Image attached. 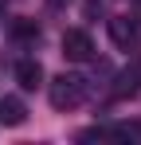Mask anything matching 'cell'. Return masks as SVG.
Listing matches in <instances>:
<instances>
[{
  "instance_id": "6da1fadb",
  "label": "cell",
  "mask_w": 141,
  "mask_h": 145,
  "mask_svg": "<svg viewBox=\"0 0 141 145\" xmlns=\"http://www.w3.org/2000/svg\"><path fill=\"white\" fill-rule=\"evenodd\" d=\"M47 98H51L55 110H74L86 98V78L82 74H55L47 82Z\"/></svg>"
},
{
  "instance_id": "7a4b0ae2",
  "label": "cell",
  "mask_w": 141,
  "mask_h": 145,
  "mask_svg": "<svg viewBox=\"0 0 141 145\" xmlns=\"http://www.w3.org/2000/svg\"><path fill=\"white\" fill-rule=\"evenodd\" d=\"M63 55H67L70 63H90L94 59V43L86 31H78V27H70V31H63Z\"/></svg>"
},
{
  "instance_id": "3957f363",
  "label": "cell",
  "mask_w": 141,
  "mask_h": 145,
  "mask_svg": "<svg viewBox=\"0 0 141 145\" xmlns=\"http://www.w3.org/2000/svg\"><path fill=\"white\" fill-rule=\"evenodd\" d=\"M110 39L118 47H133L137 43V20L133 16H110Z\"/></svg>"
},
{
  "instance_id": "277c9868",
  "label": "cell",
  "mask_w": 141,
  "mask_h": 145,
  "mask_svg": "<svg viewBox=\"0 0 141 145\" xmlns=\"http://www.w3.org/2000/svg\"><path fill=\"white\" fill-rule=\"evenodd\" d=\"M16 82H20L24 90L43 86V67H39V59H20V63H16Z\"/></svg>"
},
{
  "instance_id": "5b68a950",
  "label": "cell",
  "mask_w": 141,
  "mask_h": 145,
  "mask_svg": "<svg viewBox=\"0 0 141 145\" xmlns=\"http://www.w3.org/2000/svg\"><path fill=\"white\" fill-rule=\"evenodd\" d=\"M137 90H141V74L137 71H118L114 74V86H110L114 98H133Z\"/></svg>"
},
{
  "instance_id": "8992f818",
  "label": "cell",
  "mask_w": 141,
  "mask_h": 145,
  "mask_svg": "<svg viewBox=\"0 0 141 145\" xmlns=\"http://www.w3.org/2000/svg\"><path fill=\"white\" fill-rule=\"evenodd\" d=\"M27 121V110H24L20 98H0V125H24Z\"/></svg>"
},
{
  "instance_id": "52a82bcc",
  "label": "cell",
  "mask_w": 141,
  "mask_h": 145,
  "mask_svg": "<svg viewBox=\"0 0 141 145\" xmlns=\"http://www.w3.org/2000/svg\"><path fill=\"white\" fill-rule=\"evenodd\" d=\"M110 137H118V141H137L141 145V121H118L114 129H106Z\"/></svg>"
},
{
  "instance_id": "ba28073f",
  "label": "cell",
  "mask_w": 141,
  "mask_h": 145,
  "mask_svg": "<svg viewBox=\"0 0 141 145\" xmlns=\"http://www.w3.org/2000/svg\"><path fill=\"white\" fill-rule=\"evenodd\" d=\"M12 35H16V39H35V35H39V24H35V20H16V24H12Z\"/></svg>"
},
{
  "instance_id": "9c48e42d",
  "label": "cell",
  "mask_w": 141,
  "mask_h": 145,
  "mask_svg": "<svg viewBox=\"0 0 141 145\" xmlns=\"http://www.w3.org/2000/svg\"><path fill=\"white\" fill-rule=\"evenodd\" d=\"M86 16H90V20L102 16V0H86Z\"/></svg>"
},
{
  "instance_id": "30bf717a",
  "label": "cell",
  "mask_w": 141,
  "mask_h": 145,
  "mask_svg": "<svg viewBox=\"0 0 141 145\" xmlns=\"http://www.w3.org/2000/svg\"><path fill=\"white\" fill-rule=\"evenodd\" d=\"M67 4H70V0H47V8H55V12H63Z\"/></svg>"
},
{
  "instance_id": "8fae6325",
  "label": "cell",
  "mask_w": 141,
  "mask_h": 145,
  "mask_svg": "<svg viewBox=\"0 0 141 145\" xmlns=\"http://www.w3.org/2000/svg\"><path fill=\"white\" fill-rule=\"evenodd\" d=\"M0 20H4V4H0Z\"/></svg>"
},
{
  "instance_id": "7c38bea8",
  "label": "cell",
  "mask_w": 141,
  "mask_h": 145,
  "mask_svg": "<svg viewBox=\"0 0 141 145\" xmlns=\"http://www.w3.org/2000/svg\"><path fill=\"white\" fill-rule=\"evenodd\" d=\"M137 74H141V67H137Z\"/></svg>"
}]
</instances>
